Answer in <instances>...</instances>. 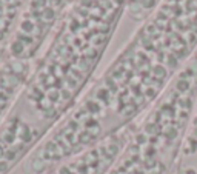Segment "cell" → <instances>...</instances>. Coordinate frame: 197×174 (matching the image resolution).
Masks as SVG:
<instances>
[{
	"mask_svg": "<svg viewBox=\"0 0 197 174\" xmlns=\"http://www.w3.org/2000/svg\"><path fill=\"white\" fill-rule=\"evenodd\" d=\"M197 99V57L177 74L105 174H171Z\"/></svg>",
	"mask_w": 197,
	"mask_h": 174,
	"instance_id": "cell-1",
	"label": "cell"
},
{
	"mask_svg": "<svg viewBox=\"0 0 197 174\" xmlns=\"http://www.w3.org/2000/svg\"><path fill=\"white\" fill-rule=\"evenodd\" d=\"M171 174H197V99Z\"/></svg>",
	"mask_w": 197,
	"mask_h": 174,
	"instance_id": "cell-3",
	"label": "cell"
},
{
	"mask_svg": "<svg viewBox=\"0 0 197 174\" xmlns=\"http://www.w3.org/2000/svg\"><path fill=\"white\" fill-rule=\"evenodd\" d=\"M134 126L136 125L125 128L120 133L108 137L106 140L97 143L88 151L63 162L45 174H105L128 143Z\"/></svg>",
	"mask_w": 197,
	"mask_h": 174,
	"instance_id": "cell-2",
	"label": "cell"
}]
</instances>
